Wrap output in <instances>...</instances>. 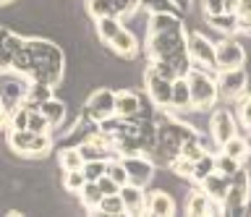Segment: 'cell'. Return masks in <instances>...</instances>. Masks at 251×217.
<instances>
[{
  "mask_svg": "<svg viewBox=\"0 0 251 217\" xmlns=\"http://www.w3.org/2000/svg\"><path fill=\"white\" fill-rule=\"evenodd\" d=\"M26 50H29V76L31 81L47 84V87H58L63 81V50L50 40H26Z\"/></svg>",
  "mask_w": 251,
  "mask_h": 217,
  "instance_id": "6da1fadb",
  "label": "cell"
},
{
  "mask_svg": "<svg viewBox=\"0 0 251 217\" xmlns=\"http://www.w3.org/2000/svg\"><path fill=\"white\" fill-rule=\"evenodd\" d=\"M147 55L149 60H168L176 76H186L191 68L186 52V29H168V32H147Z\"/></svg>",
  "mask_w": 251,
  "mask_h": 217,
  "instance_id": "7a4b0ae2",
  "label": "cell"
},
{
  "mask_svg": "<svg viewBox=\"0 0 251 217\" xmlns=\"http://www.w3.org/2000/svg\"><path fill=\"white\" fill-rule=\"evenodd\" d=\"M186 81H188V97H191V110L194 113H207L215 107V102L220 99L217 95V84L215 79L204 71V68L191 66L186 71Z\"/></svg>",
  "mask_w": 251,
  "mask_h": 217,
  "instance_id": "3957f363",
  "label": "cell"
},
{
  "mask_svg": "<svg viewBox=\"0 0 251 217\" xmlns=\"http://www.w3.org/2000/svg\"><path fill=\"white\" fill-rule=\"evenodd\" d=\"M31 89V76L16 68H0V102L8 107V113L13 107L26 102V95Z\"/></svg>",
  "mask_w": 251,
  "mask_h": 217,
  "instance_id": "277c9868",
  "label": "cell"
},
{
  "mask_svg": "<svg viewBox=\"0 0 251 217\" xmlns=\"http://www.w3.org/2000/svg\"><path fill=\"white\" fill-rule=\"evenodd\" d=\"M8 146L21 157H45L52 149V134H34L29 128H21V131L8 128Z\"/></svg>",
  "mask_w": 251,
  "mask_h": 217,
  "instance_id": "5b68a950",
  "label": "cell"
},
{
  "mask_svg": "<svg viewBox=\"0 0 251 217\" xmlns=\"http://www.w3.org/2000/svg\"><path fill=\"white\" fill-rule=\"evenodd\" d=\"M249 199H251V175L241 168L227 183V191L223 199V215H243Z\"/></svg>",
  "mask_w": 251,
  "mask_h": 217,
  "instance_id": "8992f818",
  "label": "cell"
},
{
  "mask_svg": "<svg viewBox=\"0 0 251 217\" xmlns=\"http://www.w3.org/2000/svg\"><path fill=\"white\" fill-rule=\"evenodd\" d=\"M217 95L223 99H238L246 95V84H249V73L243 71V66H235V68H220L217 71Z\"/></svg>",
  "mask_w": 251,
  "mask_h": 217,
  "instance_id": "52a82bcc",
  "label": "cell"
},
{
  "mask_svg": "<svg viewBox=\"0 0 251 217\" xmlns=\"http://www.w3.org/2000/svg\"><path fill=\"white\" fill-rule=\"evenodd\" d=\"M186 139H196V131L191 126H186V123H178V121H168L162 123L160 128H157V144H160V149L165 154H178L180 144L186 142Z\"/></svg>",
  "mask_w": 251,
  "mask_h": 217,
  "instance_id": "ba28073f",
  "label": "cell"
},
{
  "mask_svg": "<svg viewBox=\"0 0 251 217\" xmlns=\"http://www.w3.org/2000/svg\"><path fill=\"white\" fill-rule=\"evenodd\" d=\"M186 52L191 66L196 68H215V42L199 32H186Z\"/></svg>",
  "mask_w": 251,
  "mask_h": 217,
  "instance_id": "9c48e42d",
  "label": "cell"
},
{
  "mask_svg": "<svg viewBox=\"0 0 251 217\" xmlns=\"http://www.w3.org/2000/svg\"><path fill=\"white\" fill-rule=\"evenodd\" d=\"M86 115L94 121V123H102L107 118L115 115V92L102 87V89H94L89 97H86V105H84Z\"/></svg>",
  "mask_w": 251,
  "mask_h": 217,
  "instance_id": "30bf717a",
  "label": "cell"
},
{
  "mask_svg": "<svg viewBox=\"0 0 251 217\" xmlns=\"http://www.w3.org/2000/svg\"><path fill=\"white\" fill-rule=\"evenodd\" d=\"M121 165L126 168V181L133 183V186H144L152 181V175H154V165H152V160H147V157H141V154H121Z\"/></svg>",
  "mask_w": 251,
  "mask_h": 217,
  "instance_id": "8fae6325",
  "label": "cell"
},
{
  "mask_svg": "<svg viewBox=\"0 0 251 217\" xmlns=\"http://www.w3.org/2000/svg\"><path fill=\"white\" fill-rule=\"evenodd\" d=\"M246 63V52H243V45L235 40H220L215 45V71L220 68H235Z\"/></svg>",
  "mask_w": 251,
  "mask_h": 217,
  "instance_id": "7c38bea8",
  "label": "cell"
},
{
  "mask_svg": "<svg viewBox=\"0 0 251 217\" xmlns=\"http://www.w3.org/2000/svg\"><path fill=\"white\" fill-rule=\"evenodd\" d=\"M170 84H173V79H165V76H160L157 71H152V68L144 71L147 95H149V99H152V105H157L160 110L170 107Z\"/></svg>",
  "mask_w": 251,
  "mask_h": 217,
  "instance_id": "4fadbf2b",
  "label": "cell"
},
{
  "mask_svg": "<svg viewBox=\"0 0 251 217\" xmlns=\"http://www.w3.org/2000/svg\"><path fill=\"white\" fill-rule=\"evenodd\" d=\"M233 134H235V118H233V113L225 110V107H220V110L212 113V118H209V136H212V142H215L217 146H223Z\"/></svg>",
  "mask_w": 251,
  "mask_h": 217,
  "instance_id": "5bb4252c",
  "label": "cell"
},
{
  "mask_svg": "<svg viewBox=\"0 0 251 217\" xmlns=\"http://www.w3.org/2000/svg\"><path fill=\"white\" fill-rule=\"evenodd\" d=\"M110 149H113V146H110V136L105 134V131L86 136L84 142L78 144V152H81L84 160H107Z\"/></svg>",
  "mask_w": 251,
  "mask_h": 217,
  "instance_id": "9a60e30c",
  "label": "cell"
},
{
  "mask_svg": "<svg viewBox=\"0 0 251 217\" xmlns=\"http://www.w3.org/2000/svg\"><path fill=\"white\" fill-rule=\"evenodd\" d=\"M118 196L123 201V209L126 215H141L147 207V193L141 191V186H133V183H123L118 189Z\"/></svg>",
  "mask_w": 251,
  "mask_h": 217,
  "instance_id": "2e32d148",
  "label": "cell"
},
{
  "mask_svg": "<svg viewBox=\"0 0 251 217\" xmlns=\"http://www.w3.org/2000/svg\"><path fill=\"white\" fill-rule=\"evenodd\" d=\"M107 45H110V50H113L115 55H121V58H136L139 55V40H136V34H133L131 29H126V26L118 29V34Z\"/></svg>",
  "mask_w": 251,
  "mask_h": 217,
  "instance_id": "e0dca14e",
  "label": "cell"
},
{
  "mask_svg": "<svg viewBox=\"0 0 251 217\" xmlns=\"http://www.w3.org/2000/svg\"><path fill=\"white\" fill-rule=\"evenodd\" d=\"M209 212L212 215H223V204L209 201V196L201 189L199 191H191V196H188V201H186V215L199 217V215H209Z\"/></svg>",
  "mask_w": 251,
  "mask_h": 217,
  "instance_id": "ac0fdd59",
  "label": "cell"
},
{
  "mask_svg": "<svg viewBox=\"0 0 251 217\" xmlns=\"http://www.w3.org/2000/svg\"><path fill=\"white\" fill-rule=\"evenodd\" d=\"M141 110V97L131 89L115 92V115L118 118H133Z\"/></svg>",
  "mask_w": 251,
  "mask_h": 217,
  "instance_id": "d6986e66",
  "label": "cell"
},
{
  "mask_svg": "<svg viewBox=\"0 0 251 217\" xmlns=\"http://www.w3.org/2000/svg\"><path fill=\"white\" fill-rule=\"evenodd\" d=\"M144 212L154 215V217H170V215H176V201H173L162 189H157V191H152V193L147 196Z\"/></svg>",
  "mask_w": 251,
  "mask_h": 217,
  "instance_id": "ffe728a7",
  "label": "cell"
},
{
  "mask_svg": "<svg viewBox=\"0 0 251 217\" xmlns=\"http://www.w3.org/2000/svg\"><path fill=\"white\" fill-rule=\"evenodd\" d=\"M227 183H230V178L217 173V170H212V173L201 181V191L209 196V201H217V204H223L225 199V191H227Z\"/></svg>",
  "mask_w": 251,
  "mask_h": 217,
  "instance_id": "44dd1931",
  "label": "cell"
},
{
  "mask_svg": "<svg viewBox=\"0 0 251 217\" xmlns=\"http://www.w3.org/2000/svg\"><path fill=\"white\" fill-rule=\"evenodd\" d=\"M37 110L47 118L50 128H60L63 121H66V102L63 99H55V97H47L37 105Z\"/></svg>",
  "mask_w": 251,
  "mask_h": 217,
  "instance_id": "7402d4cb",
  "label": "cell"
},
{
  "mask_svg": "<svg viewBox=\"0 0 251 217\" xmlns=\"http://www.w3.org/2000/svg\"><path fill=\"white\" fill-rule=\"evenodd\" d=\"M170 110H191V97H188L186 76H176L170 84Z\"/></svg>",
  "mask_w": 251,
  "mask_h": 217,
  "instance_id": "603a6c76",
  "label": "cell"
},
{
  "mask_svg": "<svg viewBox=\"0 0 251 217\" xmlns=\"http://www.w3.org/2000/svg\"><path fill=\"white\" fill-rule=\"evenodd\" d=\"M147 26V32H168V29L183 26V21H180V13H149Z\"/></svg>",
  "mask_w": 251,
  "mask_h": 217,
  "instance_id": "cb8c5ba5",
  "label": "cell"
},
{
  "mask_svg": "<svg viewBox=\"0 0 251 217\" xmlns=\"http://www.w3.org/2000/svg\"><path fill=\"white\" fill-rule=\"evenodd\" d=\"M207 21H209V26H215L217 32H223V34H235V32H238V19H235L233 11L209 13Z\"/></svg>",
  "mask_w": 251,
  "mask_h": 217,
  "instance_id": "d4e9b609",
  "label": "cell"
},
{
  "mask_svg": "<svg viewBox=\"0 0 251 217\" xmlns=\"http://www.w3.org/2000/svg\"><path fill=\"white\" fill-rule=\"evenodd\" d=\"M94 26H97L100 42L107 45V42L118 34V29L123 26V21H121V16H102V19H94Z\"/></svg>",
  "mask_w": 251,
  "mask_h": 217,
  "instance_id": "484cf974",
  "label": "cell"
},
{
  "mask_svg": "<svg viewBox=\"0 0 251 217\" xmlns=\"http://www.w3.org/2000/svg\"><path fill=\"white\" fill-rule=\"evenodd\" d=\"M220 152H225V154H230V157H235V160H246L249 157V142L243 136H238V134H233L227 142L220 146Z\"/></svg>",
  "mask_w": 251,
  "mask_h": 217,
  "instance_id": "4316f807",
  "label": "cell"
},
{
  "mask_svg": "<svg viewBox=\"0 0 251 217\" xmlns=\"http://www.w3.org/2000/svg\"><path fill=\"white\" fill-rule=\"evenodd\" d=\"M78 196H81V204L89 209V215H92L94 209H97L100 199H102V191H100V186L94 183V181H84L81 191H78Z\"/></svg>",
  "mask_w": 251,
  "mask_h": 217,
  "instance_id": "83f0119b",
  "label": "cell"
},
{
  "mask_svg": "<svg viewBox=\"0 0 251 217\" xmlns=\"http://www.w3.org/2000/svg\"><path fill=\"white\" fill-rule=\"evenodd\" d=\"M58 162H60L63 170H78L84 165V157H81V152H78V146H63L58 152Z\"/></svg>",
  "mask_w": 251,
  "mask_h": 217,
  "instance_id": "f1b7e54d",
  "label": "cell"
},
{
  "mask_svg": "<svg viewBox=\"0 0 251 217\" xmlns=\"http://www.w3.org/2000/svg\"><path fill=\"white\" fill-rule=\"evenodd\" d=\"M86 13L92 19H102V16H118L115 0H86Z\"/></svg>",
  "mask_w": 251,
  "mask_h": 217,
  "instance_id": "f546056e",
  "label": "cell"
},
{
  "mask_svg": "<svg viewBox=\"0 0 251 217\" xmlns=\"http://www.w3.org/2000/svg\"><path fill=\"white\" fill-rule=\"evenodd\" d=\"M92 215H126V209H123V201L118 193H107V196L100 199V204Z\"/></svg>",
  "mask_w": 251,
  "mask_h": 217,
  "instance_id": "4dcf8cb0",
  "label": "cell"
},
{
  "mask_svg": "<svg viewBox=\"0 0 251 217\" xmlns=\"http://www.w3.org/2000/svg\"><path fill=\"white\" fill-rule=\"evenodd\" d=\"M212 170H215V154H209V152H204L199 160L194 162V173H191V181L196 183H201L204 178H207Z\"/></svg>",
  "mask_w": 251,
  "mask_h": 217,
  "instance_id": "1f68e13d",
  "label": "cell"
},
{
  "mask_svg": "<svg viewBox=\"0 0 251 217\" xmlns=\"http://www.w3.org/2000/svg\"><path fill=\"white\" fill-rule=\"evenodd\" d=\"M215 170H217V173H223V175H227V178H233L241 170V160H235V157H230V154L220 152V154H215Z\"/></svg>",
  "mask_w": 251,
  "mask_h": 217,
  "instance_id": "d6a6232c",
  "label": "cell"
},
{
  "mask_svg": "<svg viewBox=\"0 0 251 217\" xmlns=\"http://www.w3.org/2000/svg\"><path fill=\"white\" fill-rule=\"evenodd\" d=\"M139 8H144L147 13H180L173 0H139Z\"/></svg>",
  "mask_w": 251,
  "mask_h": 217,
  "instance_id": "836d02e7",
  "label": "cell"
},
{
  "mask_svg": "<svg viewBox=\"0 0 251 217\" xmlns=\"http://www.w3.org/2000/svg\"><path fill=\"white\" fill-rule=\"evenodd\" d=\"M26 128L34 131V134H50V123H47V118L42 113L37 110V107H29V118H26Z\"/></svg>",
  "mask_w": 251,
  "mask_h": 217,
  "instance_id": "e575fe53",
  "label": "cell"
},
{
  "mask_svg": "<svg viewBox=\"0 0 251 217\" xmlns=\"http://www.w3.org/2000/svg\"><path fill=\"white\" fill-rule=\"evenodd\" d=\"M204 152H207V149H204V144L199 142V136H196V139H186V142L180 144V149H178L180 157H186V160H191V162H196Z\"/></svg>",
  "mask_w": 251,
  "mask_h": 217,
  "instance_id": "d590c367",
  "label": "cell"
},
{
  "mask_svg": "<svg viewBox=\"0 0 251 217\" xmlns=\"http://www.w3.org/2000/svg\"><path fill=\"white\" fill-rule=\"evenodd\" d=\"M84 173H81V168L78 170H63V189H66L68 193H78L81 191V186H84Z\"/></svg>",
  "mask_w": 251,
  "mask_h": 217,
  "instance_id": "8d00e7d4",
  "label": "cell"
},
{
  "mask_svg": "<svg viewBox=\"0 0 251 217\" xmlns=\"http://www.w3.org/2000/svg\"><path fill=\"white\" fill-rule=\"evenodd\" d=\"M26 118H29V105H19V107H13V110L8 113L5 126L11 131H21V128H26Z\"/></svg>",
  "mask_w": 251,
  "mask_h": 217,
  "instance_id": "74e56055",
  "label": "cell"
},
{
  "mask_svg": "<svg viewBox=\"0 0 251 217\" xmlns=\"http://www.w3.org/2000/svg\"><path fill=\"white\" fill-rule=\"evenodd\" d=\"M105 168H107V160H84L81 173L86 181H97L100 175H105Z\"/></svg>",
  "mask_w": 251,
  "mask_h": 217,
  "instance_id": "f35d334b",
  "label": "cell"
},
{
  "mask_svg": "<svg viewBox=\"0 0 251 217\" xmlns=\"http://www.w3.org/2000/svg\"><path fill=\"white\" fill-rule=\"evenodd\" d=\"M170 173H176L178 178H191L194 162L186 160V157H180V154H173V157H170Z\"/></svg>",
  "mask_w": 251,
  "mask_h": 217,
  "instance_id": "ab89813d",
  "label": "cell"
},
{
  "mask_svg": "<svg viewBox=\"0 0 251 217\" xmlns=\"http://www.w3.org/2000/svg\"><path fill=\"white\" fill-rule=\"evenodd\" d=\"M105 175H110L118 186H123V183H128L126 181V168L121 165V160H110L107 157V168H105Z\"/></svg>",
  "mask_w": 251,
  "mask_h": 217,
  "instance_id": "60d3db41",
  "label": "cell"
},
{
  "mask_svg": "<svg viewBox=\"0 0 251 217\" xmlns=\"http://www.w3.org/2000/svg\"><path fill=\"white\" fill-rule=\"evenodd\" d=\"M94 183L100 186L102 196H107V193H118V189H121V186H118V183H115V181H113V178H110V175H100V178H97V181H94Z\"/></svg>",
  "mask_w": 251,
  "mask_h": 217,
  "instance_id": "b9f144b4",
  "label": "cell"
},
{
  "mask_svg": "<svg viewBox=\"0 0 251 217\" xmlns=\"http://www.w3.org/2000/svg\"><path fill=\"white\" fill-rule=\"evenodd\" d=\"M115 8H118V16H131L139 8V0H115Z\"/></svg>",
  "mask_w": 251,
  "mask_h": 217,
  "instance_id": "7bdbcfd3",
  "label": "cell"
},
{
  "mask_svg": "<svg viewBox=\"0 0 251 217\" xmlns=\"http://www.w3.org/2000/svg\"><path fill=\"white\" fill-rule=\"evenodd\" d=\"M238 113H241V123L251 131V95L249 97H243L241 99V107H238Z\"/></svg>",
  "mask_w": 251,
  "mask_h": 217,
  "instance_id": "ee69618b",
  "label": "cell"
},
{
  "mask_svg": "<svg viewBox=\"0 0 251 217\" xmlns=\"http://www.w3.org/2000/svg\"><path fill=\"white\" fill-rule=\"evenodd\" d=\"M204 5V16H209V13H223L225 11V0H201Z\"/></svg>",
  "mask_w": 251,
  "mask_h": 217,
  "instance_id": "f6af8a7d",
  "label": "cell"
},
{
  "mask_svg": "<svg viewBox=\"0 0 251 217\" xmlns=\"http://www.w3.org/2000/svg\"><path fill=\"white\" fill-rule=\"evenodd\" d=\"M5 123H8V107H5L3 102H0V128H3Z\"/></svg>",
  "mask_w": 251,
  "mask_h": 217,
  "instance_id": "bcb514c9",
  "label": "cell"
},
{
  "mask_svg": "<svg viewBox=\"0 0 251 217\" xmlns=\"http://www.w3.org/2000/svg\"><path fill=\"white\" fill-rule=\"evenodd\" d=\"M173 3H176V5H178L180 11H186L188 5H191V0H173Z\"/></svg>",
  "mask_w": 251,
  "mask_h": 217,
  "instance_id": "7dc6e473",
  "label": "cell"
},
{
  "mask_svg": "<svg viewBox=\"0 0 251 217\" xmlns=\"http://www.w3.org/2000/svg\"><path fill=\"white\" fill-rule=\"evenodd\" d=\"M235 8V0H225V11H233Z\"/></svg>",
  "mask_w": 251,
  "mask_h": 217,
  "instance_id": "c3c4849f",
  "label": "cell"
},
{
  "mask_svg": "<svg viewBox=\"0 0 251 217\" xmlns=\"http://www.w3.org/2000/svg\"><path fill=\"white\" fill-rule=\"evenodd\" d=\"M13 3V0H0V5H11Z\"/></svg>",
  "mask_w": 251,
  "mask_h": 217,
  "instance_id": "681fc988",
  "label": "cell"
},
{
  "mask_svg": "<svg viewBox=\"0 0 251 217\" xmlns=\"http://www.w3.org/2000/svg\"><path fill=\"white\" fill-rule=\"evenodd\" d=\"M246 142H249V154H251V139H246Z\"/></svg>",
  "mask_w": 251,
  "mask_h": 217,
  "instance_id": "f907efd6",
  "label": "cell"
}]
</instances>
